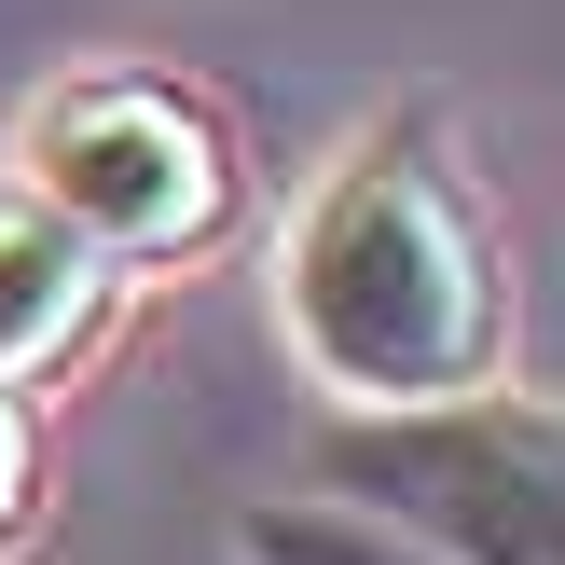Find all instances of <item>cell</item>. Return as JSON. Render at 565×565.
Listing matches in <instances>:
<instances>
[{"label": "cell", "instance_id": "1", "mask_svg": "<svg viewBox=\"0 0 565 565\" xmlns=\"http://www.w3.org/2000/svg\"><path fill=\"white\" fill-rule=\"evenodd\" d=\"M276 318L290 359L345 414L373 401H441L511 359V263H497V207L456 166L428 110H386L303 180L290 235H276Z\"/></svg>", "mask_w": 565, "mask_h": 565}, {"label": "cell", "instance_id": "2", "mask_svg": "<svg viewBox=\"0 0 565 565\" xmlns=\"http://www.w3.org/2000/svg\"><path fill=\"white\" fill-rule=\"evenodd\" d=\"M14 180L42 193L70 235H97L125 276L207 263L248 221V152H235V125H221V97L180 83V70H152V55H110V70L42 83L28 125H14Z\"/></svg>", "mask_w": 565, "mask_h": 565}, {"label": "cell", "instance_id": "3", "mask_svg": "<svg viewBox=\"0 0 565 565\" xmlns=\"http://www.w3.org/2000/svg\"><path fill=\"white\" fill-rule=\"evenodd\" d=\"M318 483L456 565H565V414L539 386L483 373L441 401H373L318 441Z\"/></svg>", "mask_w": 565, "mask_h": 565}, {"label": "cell", "instance_id": "4", "mask_svg": "<svg viewBox=\"0 0 565 565\" xmlns=\"http://www.w3.org/2000/svg\"><path fill=\"white\" fill-rule=\"evenodd\" d=\"M110 290H125V263L97 235H70L28 180H0V386H55L97 345Z\"/></svg>", "mask_w": 565, "mask_h": 565}, {"label": "cell", "instance_id": "5", "mask_svg": "<svg viewBox=\"0 0 565 565\" xmlns=\"http://www.w3.org/2000/svg\"><path fill=\"white\" fill-rule=\"evenodd\" d=\"M235 565H456L428 539H401L386 511H359V497H263V511H235Z\"/></svg>", "mask_w": 565, "mask_h": 565}, {"label": "cell", "instance_id": "6", "mask_svg": "<svg viewBox=\"0 0 565 565\" xmlns=\"http://www.w3.org/2000/svg\"><path fill=\"white\" fill-rule=\"evenodd\" d=\"M42 511V414H28V386H0V539Z\"/></svg>", "mask_w": 565, "mask_h": 565}]
</instances>
